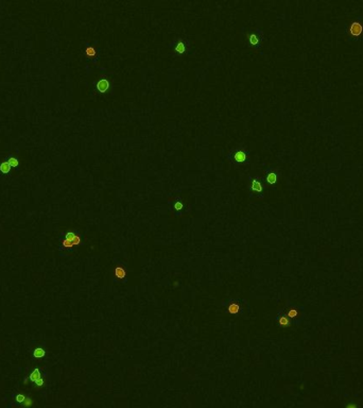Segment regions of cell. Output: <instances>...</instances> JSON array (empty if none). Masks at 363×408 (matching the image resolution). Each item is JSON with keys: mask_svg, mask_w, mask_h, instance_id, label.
Instances as JSON below:
<instances>
[{"mask_svg": "<svg viewBox=\"0 0 363 408\" xmlns=\"http://www.w3.org/2000/svg\"><path fill=\"white\" fill-rule=\"evenodd\" d=\"M263 32L260 29H247L243 31V41L252 50H259L263 41Z\"/></svg>", "mask_w": 363, "mask_h": 408, "instance_id": "1", "label": "cell"}, {"mask_svg": "<svg viewBox=\"0 0 363 408\" xmlns=\"http://www.w3.org/2000/svg\"><path fill=\"white\" fill-rule=\"evenodd\" d=\"M227 160L236 166H242L249 163L250 152L244 146H238L227 153Z\"/></svg>", "mask_w": 363, "mask_h": 408, "instance_id": "2", "label": "cell"}, {"mask_svg": "<svg viewBox=\"0 0 363 408\" xmlns=\"http://www.w3.org/2000/svg\"><path fill=\"white\" fill-rule=\"evenodd\" d=\"M169 48L173 51V54L183 57V55L188 54L190 51V41H187L186 38L177 37L174 41H172V43H170Z\"/></svg>", "mask_w": 363, "mask_h": 408, "instance_id": "3", "label": "cell"}, {"mask_svg": "<svg viewBox=\"0 0 363 408\" xmlns=\"http://www.w3.org/2000/svg\"><path fill=\"white\" fill-rule=\"evenodd\" d=\"M129 268L122 262H116L113 268V280L116 283H126L129 281Z\"/></svg>", "mask_w": 363, "mask_h": 408, "instance_id": "4", "label": "cell"}, {"mask_svg": "<svg viewBox=\"0 0 363 408\" xmlns=\"http://www.w3.org/2000/svg\"><path fill=\"white\" fill-rule=\"evenodd\" d=\"M82 245V237L81 235L77 234L76 232H67L65 234V237L62 240V247L60 249L65 250V251H72L76 247Z\"/></svg>", "mask_w": 363, "mask_h": 408, "instance_id": "5", "label": "cell"}, {"mask_svg": "<svg viewBox=\"0 0 363 408\" xmlns=\"http://www.w3.org/2000/svg\"><path fill=\"white\" fill-rule=\"evenodd\" d=\"M223 306H224L226 313H228L229 315L240 316L244 313L242 301L236 299V298H229V299H227L226 301L223 302Z\"/></svg>", "mask_w": 363, "mask_h": 408, "instance_id": "6", "label": "cell"}, {"mask_svg": "<svg viewBox=\"0 0 363 408\" xmlns=\"http://www.w3.org/2000/svg\"><path fill=\"white\" fill-rule=\"evenodd\" d=\"M247 184H249V191L251 197H254V196L259 198L263 197L264 186L262 184L260 178H258V176H250Z\"/></svg>", "mask_w": 363, "mask_h": 408, "instance_id": "7", "label": "cell"}, {"mask_svg": "<svg viewBox=\"0 0 363 408\" xmlns=\"http://www.w3.org/2000/svg\"><path fill=\"white\" fill-rule=\"evenodd\" d=\"M110 86H112V83H110V81L108 80L107 78L99 79V80L97 81V84H96V88H97V90L99 91L100 94L107 93V91L110 89Z\"/></svg>", "mask_w": 363, "mask_h": 408, "instance_id": "8", "label": "cell"}, {"mask_svg": "<svg viewBox=\"0 0 363 408\" xmlns=\"http://www.w3.org/2000/svg\"><path fill=\"white\" fill-rule=\"evenodd\" d=\"M348 32L355 37L360 36L363 32V25L360 21H352L348 27Z\"/></svg>", "mask_w": 363, "mask_h": 408, "instance_id": "9", "label": "cell"}, {"mask_svg": "<svg viewBox=\"0 0 363 408\" xmlns=\"http://www.w3.org/2000/svg\"><path fill=\"white\" fill-rule=\"evenodd\" d=\"M277 179H278V176H277V173L275 171L271 169L266 170V182L269 185H271V186L275 185L277 182Z\"/></svg>", "mask_w": 363, "mask_h": 408, "instance_id": "10", "label": "cell"}, {"mask_svg": "<svg viewBox=\"0 0 363 408\" xmlns=\"http://www.w3.org/2000/svg\"><path fill=\"white\" fill-rule=\"evenodd\" d=\"M277 323L279 324V326L281 327H288V326L291 325V321H290V318L288 317L287 315L285 314H278L276 317Z\"/></svg>", "mask_w": 363, "mask_h": 408, "instance_id": "11", "label": "cell"}, {"mask_svg": "<svg viewBox=\"0 0 363 408\" xmlns=\"http://www.w3.org/2000/svg\"><path fill=\"white\" fill-rule=\"evenodd\" d=\"M286 315H287L290 319H296V318L298 317V315H299V313H298V309L295 308V307H290L289 309H287Z\"/></svg>", "mask_w": 363, "mask_h": 408, "instance_id": "12", "label": "cell"}, {"mask_svg": "<svg viewBox=\"0 0 363 408\" xmlns=\"http://www.w3.org/2000/svg\"><path fill=\"white\" fill-rule=\"evenodd\" d=\"M41 378V373L39 371V369H34L32 371V373L30 374V380H32L33 383H36L38 380Z\"/></svg>", "mask_w": 363, "mask_h": 408, "instance_id": "13", "label": "cell"}, {"mask_svg": "<svg viewBox=\"0 0 363 408\" xmlns=\"http://www.w3.org/2000/svg\"><path fill=\"white\" fill-rule=\"evenodd\" d=\"M85 53H86V55L88 58H95L96 55H97L98 51H97V49H96L95 47H93V46H88V47L86 48V50H85Z\"/></svg>", "mask_w": 363, "mask_h": 408, "instance_id": "14", "label": "cell"}, {"mask_svg": "<svg viewBox=\"0 0 363 408\" xmlns=\"http://www.w3.org/2000/svg\"><path fill=\"white\" fill-rule=\"evenodd\" d=\"M45 350L44 349H41V347H36V349L33 351V356H34L35 358L36 359H39V358H43L44 356H45Z\"/></svg>", "mask_w": 363, "mask_h": 408, "instance_id": "15", "label": "cell"}, {"mask_svg": "<svg viewBox=\"0 0 363 408\" xmlns=\"http://www.w3.org/2000/svg\"><path fill=\"white\" fill-rule=\"evenodd\" d=\"M10 168H11V165L9 164V162H5L0 165V171L2 173H8L10 171Z\"/></svg>", "mask_w": 363, "mask_h": 408, "instance_id": "16", "label": "cell"}, {"mask_svg": "<svg viewBox=\"0 0 363 408\" xmlns=\"http://www.w3.org/2000/svg\"><path fill=\"white\" fill-rule=\"evenodd\" d=\"M183 207H184V204L182 203V201H179V200L175 201L174 204H173V209H174L175 212H181L183 209Z\"/></svg>", "mask_w": 363, "mask_h": 408, "instance_id": "17", "label": "cell"}, {"mask_svg": "<svg viewBox=\"0 0 363 408\" xmlns=\"http://www.w3.org/2000/svg\"><path fill=\"white\" fill-rule=\"evenodd\" d=\"M33 405V400L31 399L30 396H26V399H25V401H24V406L25 407H30V406H32Z\"/></svg>", "mask_w": 363, "mask_h": 408, "instance_id": "18", "label": "cell"}, {"mask_svg": "<svg viewBox=\"0 0 363 408\" xmlns=\"http://www.w3.org/2000/svg\"><path fill=\"white\" fill-rule=\"evenodd\" d=\"M25 399H26V395L21 394V393H19V394H16V396H15V400H16V402H17V403H24Z\"/></svg>", "mask_w": 363, "mask_h": 408, "instance_id": "19", "label": "cell"}, {"mask_svg": "<svg viewBox=\"0 0 363 408\" xmlns=\"http://www.w3.org/2000/svg\"><path fill=\"white\" fill-rule=\"evenodd\" d=\"M8 162H9V164L12 166V167H16V166L18 165V161L16 159H14V157H11Z\"/></svg>", "mask_w": 363, "mask_h": 408, "instance_id": "20", "label": "cell"}]
</instances>
